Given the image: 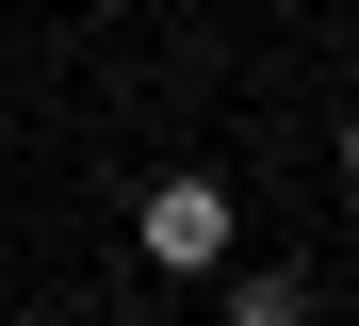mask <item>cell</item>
Returning <instances> with one entry per match:
<instances>
[{"label": "cell", "instance_id": "obj_1", "mask_svg": "<svg viewBox=\"0 0 359 326\" xmlns=\"http://www.w3.org/2000/svg\"><path fill=\"white\" fill-rule=\"evenodd\" d=\"M131 261L147 278H229V261H245V196H229L212 163H163L131 196Z\"/></svg>", "mask_w": 359, "mask_h": 326}, {"label": "cell", "instance_id": "obj_2", "mask_svg": "<svg viewBox=\"0 0 359 326\" xmlns=\"http://www.w3.org/2000/svg\"><path fill=\"white\" fill-rule=\"evenodd\" d=\"M229 326H311V278H294V261H229Z\"/></svg>", "mask_w": 359, "mask_h": 326}, {"label": "cell", "instance_id": "obj_3", "mask_svg": "<svg viewBox=\"0 0 359 326\" xmlns=\"http://www.w3.org/2000/svg\"><path fill=\"white\" fill-rule=\"evenodd\" d=\"M327 163H343V179H359V114H343V147H327Z\"/></svg>", "mask_w": 359, "mask_h": 326}, {"label": "cell", "instance_id": "obj_4", "mask_svg": "<svg viewBox=\"0 0 359 326\" xmlns=\"http://www.w3.org/2000/svg\"><path fill=\"white\" fill-rule=\"evenodd\" d=\"M66 326H82V310H66Z\"/></svg>", "mask_w": 359, "mask_h": 326}]
</instances>
